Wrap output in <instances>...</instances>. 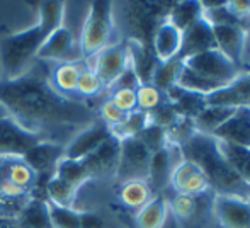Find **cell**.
Masks as SVG:
<instances>
[{"label":"cell","mask_w":250,"mask_h":228,"mask_svg":"<svg viewBox=\"0 0 250 228\" xmlns=\"http://www.w3.org/2000/svg\"><path fill=\"white\" fill-rule=\"evenodd\" d=\"M14 157H0V192L5 191L7 187V169Z\"/></svg>","instance_id":"obj_42"},{"label":"cell","mask_w":250,"mask_h":228,"mask_svg":"<svg viewBox=\"0 0 250 228\" xmlns=\"http://www.w3.org/2000/svg\"><path fill=\"white\" fill-rule=\"evenodd\" d=\"M182 44V31H179L168 21L158 24L153 34V53L158 62H168L177 58Z\"/></svg>","instance_id":"obj_21"},{"label":"cell","mask_w":250,"mask_h":228,"mask_svg":"<svg viewBox=\"0 0 250 228\" xmlns=\"http://www.w3.org/2000/svg\"><path fill=\"white\" fill-rule=\"evenodd\" d=\"M65 19V3L60 0L43 2L38 10V22L29 29L5 36L0 41V66L5 80H12L29 72L38 50L48 36Z\"/></svg>","instance_id":"obj_2"},{"label":"cell","mask_w":250,"mask_h":228,"mask_svg":"<svg viewBox=\"0 0 250 228\" xmlns=\"http://www.w3.org/2000/svg\"><path fill=\"white\" fill-rule=\"evenodd\" d=\"M62 159H63V145L50 142V140L40 142L22 157L24 164L36 175L40 174L53 175V170H55V167L58 166V162Z\"/></svg>","instance_id":"obj_19"},{"label":"cell","mask_w":250,"mask_h":228,"mask_svg":"<svg viewBox=\"0 0 250 228\" xmlns=\"http://www.w3.org/2000/svg\"><path fill=\"white\" fill-rule=\"evenodd\" d=\"M0 106L21 126L41 136L51 126H77L89 119L85 106L58 94L50 80L29 72L12 80H0Z\"/></svg>","instance_id":"obj_1"},{"label":"cell","mask_w":250,"mask_h":228,"mask_svg":"<svg viewBox=\"0 0 250 228\" xmlns=\"http://www.w3.org/2000/svg\"><path fill=\"white\" fill-rule=\"evenodd\" d=\"M114 33V19H112V2L96 0L89 5V12L83 21L82 33L79 40L80 55L92 58L111 44Z\"/></svg>","instance_id":"obj_4"},{"label":"cell","mask_w":250,"mask_h":228,"mask_svg":"<svg viewBox=\"0 0 250 228\" xmlns=\"http://www.w3.org/2000/svg\"><path fill=\"white\" fill-rule=\"evenodd\" d=\"M213 48H216L213 36V26H211V22L206 17H203L198 22L189 26L186 31H182V44L177 58L186 60L198 53H203V51L213 50Z\"/></svg>","instance_id":"obj_16"},{"label":"cell","mask_w":250,"mask_h":228,"mask_svg":"<svg viewBox=\"0 0 250 228\" xmlns=\"http://www.w3.org/2000/svg\"><path fill=\"white\" fill-rule=\"evenodd\" d=\"M218 145H220V150L227 159V162L235 170V174L250 187V148L220 142V140H218Z\"/></svg>","instance_id":"obj_24"},{"label":"cell","mask_w":250,"mask_h":228,"mask_svg":"<svg viewBox=\"0 0 250 228\" xmlns=\"http://www.w3.org/2000/svg\"><path fill=\"white\" fill-rule=\"evenodd\" d=\"M208 106H250V72H242L228 85L206 96Z\"/></svg>","instance_id":"obj_17"},{"label":"cell","mask_w":250,"mask_h":228,"mask_svg":"<svg viewBox=\"0 0 250 228\" xmlns=\"http://www.w3.org/2000/svg\"><path fill=\"white\" fill-rule=\"evenodd\" d=\"M168 184L174 187L177 194L182 196H199L211 191L209 182L203 170L188 159H184L174 167Z\"/></svg>","instance_id":"obj_14"},{"label":"cell","mask_w":250,"mask_h":228,"mask_svg":"<svg viewBox=\"0 0 250 228\" xmlns=\"http://www.w3.org/2000/svg\"><path fill=\"white\" fill-rule=\"evenodd\" d=\"M92 58L94 65L90 68L97 73L104 87H111L112 82L131 65V53L126 43H111Z\"/></svg>","instance_id":"obj_8"},{"label":"cell","mask_w":250,"mask_h":228,"mask_svg":"<svg viewBox=\"0 0 250 228\" xmlns=\"http://www.w3.org/2000/svg\"><path fill=\"white\" fill-rule=\"evenodd\" d=\"M102 89H104V85H102L97 73L90 66H83L79 75V82H77V94L83 97H94L101 94Z\"/></svg>","instance_id":"obj_36"},{"label":"cell","mask_w":250,"mask_h":228,"mask_svg":"<svg viewBox=\"0 0 250 228\" xmlns=\"http://www.w3.org/2000/svg\"><path fill=\"white\" fill-rule=\"evenodd\" d=\"M135 138H138L140 142L146 146V150H148L150 153H155V152H158V150H162L168 142L167 129L162 128V126L151 124V123H148V124L140 131V135L135 136Z\"/></svg>","instance_id":"obj_35"},{"label":"cell","mask_w":250,"mask_h":228,"mask_svg":"<svg viewBox=\"0 0 250 228\" xmlns=\"http://www.w3.org/2000/svg\"><path fill=\"white\" fill-rule=\"evenodd\" d=\"M153 198V191L146 181H128L123 182L119 189V199L126 208L140 209Z\"/></svg>","instance_id":"obj_28"},{"label":"cell","mask_w":250,"mask_h":228,"mask_svg":"<svg viewBox=\"0 0 250 228\" xmlns=\"http://www.w3.org/2000/svg\"><path fill=\"white\" fill-rule=\"evenodd\" d=\"M3 116H7V111L3 109L2 106H0V118H3Z\"/></svg>","instance_id":"obj_43"},{"label":"cell","mask_w":250,"mask_h":228,"mask_svg":"<svg viewBox=\"0 0 250 228\" xmlns=\"http://www.w3.org/2000/svg\"><path fill=\"white\" fill-rule=\"evenodd\" d=\"M182 63L191 70H194L198 75L204 77V79L211 80L214 83H220L221 87L228 85L231 80H235L244 72L216 48L182 60Z\"/></svg>","instance_id":"obj_5"},{"label":"cell","mask_w":250,"mask_h":228,"mask_svg":"<svg viewBox=\"0 0 250 228\" xmlns=\"http://www.w3.org/2000/svg\"><path fill=\"white\" fill-rule=\"evenodd\" d=\"M148 123H150L148 113H143V111L136 109V111H133V113L126 114L125 121L119 126H116V128H112L111 133L114 136H118L119 140L135 138V136L140 135V131H142Z\"/></svg>","instance_id":"obj_32"},{"label":"cell","mask_w":250,"mask_h":228,"mask_svg":"<svg viewBox=\"0 0 250 228\" xmlns=\"http://www.w3.org/2000/svg\"><path fill=\"white\" fill-rule=\"evenodd\" d=\"M43 140L44 136L26 129L9 114L0 118V157L22 159L34 145Z\"/></svg>","instance_id":"obj_7"},{"label":"cell","mask_w":250,"mask_h":228,"mask_svg":"<svg viewBox=\"0 0 250 228\" xmlns=\"http://www.w3.org/2000/svg\"><path fill=\"white\" fill-rule=\"evenodd\" d=\"M80 57L79 43H77L73 33L65 26H60L50 36L44 40L41 48L38 50L36 58L48 60V62L60 63H73Z\"/></svg>","instance_id":"obj_10"},{"label":"cell","mask_w":250,"mask_h":228,"mask_svg":"<svg viewBox=\"0 0 250 228\" xmlns=\"http://www.w3.org/2000/svg\"><path fill=\"white\" fill-rule=\"evenodd\" d=\"M233 111L235 107H228V106H206L192 121H194V126L198 131L213 135L214 129L220 128L230 118Z\"/></svg>","instance_id":"obj_30"},{"label":"cell","mask_w":250,"mask_h":228,"mask_svg":"<svg viewBox=\"0 0 250 228\" xmlns=\"http://www.w3.org/2000/svg\"><path fill=\"white\" fill-rule=\"evenodd\" d=\"M213 136L220 142L250 148V106L235 107L230 118L214 129Z\"/></svg>","instance_id":"obj_15"},{"label":"cell","mask_w":250,"mask_h":228,"mask_svg":"<svg viewBox=\"0 0 250 228\" xmlns=\"http://www.w3.org/2000/svg\"><path fill=\"white\" fill-rule=\"evenodd\" d=\"M142 83H143L142 79H140L138 72H136L135 66H133V63H131V65H129L128 68H126L125 72L112 82V85L107 87V89L111 90V92H114V90H123V89L136 90Z\"/></svg>","instance_id":"obj_37"},{"label":"cell","mask_w":250,"mask_h":228,"mask_svg":"<svg viewBox=\"0 0 250 228\" xmlns=\"http://www.w3.org/2000/svg\"><path fill=\"white\" fill-rule=\"evenodd\" d=\"M109 99L112 101L118 109H121L123 113H133L136 111V90H128V89H123V90H114L111 92V97Z\"/></svg>","instance_id":"obj_38"},{"label":"cell","mask_w":250,"mask_h":228,"mask_svg":"<svg viewBox=\"0 0 250 228\" xmlns=\"http://www.w3.org/2000/svg\"><path fill=\"white\" fill-rule=\"evenodd\" d=\"M165 96L158 89H155L151 83H142L136 89V109L143 111V113H151L157 109L162 103H164Z\"/></svg>","instance_id":"obj_34"},{"label":"cell","mask_w":250,"mask_h":228,"mask_svg":"<svg viewBox=\"0 0 250 228\" xmlns=\"http://www.w3.org/2000/svg\"><path fill=\"white\" fill-rule=\"evenodd\" d=\"M111 136V128L104 123H92L79 133L66 146H63V159L83 160Z\"/></svg>","instance_id":"obj_12"},{"label":"cell","mask_w":250,"mask_h":228,"mask_svg":"<svg viewBox=\"0 0 250 228\" xmlns=\"http://www.w3.org/2000/svg\"><path fill=\"white\" fill-rule=\"evenodd\" d=\"M177 146L179 145H175V143L167 142V145H165L164 148L151 153L148 177H146V182H148L151 191H160V189H164L165 186L170 182L172 170H174V167L179 164L174 157Z\"/></svg>","instance_id":"obj_20"},{"label":"cell","mask_w":250,"mask_h":228,"mask_svg":"<svg viewBox=\"0 0 250 228\" xmlns=\"http://www.w3.org/2000/svg\"><path fill=\"white\" fill-rule=\"evenodd\" d=\"M167 220V201L162 196H153L136 213V228H164Z\"/></svg>","instance_id":"obj_25"},{"label":"cell","mask_w":250,"mask_h":228,"mask_svg":"<svg viewBox=\"0 0 250 228\" xmlns=\"http://www.w3.org/2000/svg\"><path fill=\"white\" fill-rule=\"evenodd\" d=\"M119 142L121 148H119V162L114 177H118L121 182L146 181L151 153L138 138H125Z\"/></svg>","instance_id":"obj_6"},{"label":"cell","mask_w":250,"mask_h":228,"mask_svg":"<svg viewBox=\"0 0 250 228\" xmlns=\"http://www.w3.org/2000/svg\"><path fill=\"white\" fill-rule=\"evenodd\" d=\"M17 228H51L46 199L31 198L16 220Z\"/></svg>","instance_id":"obj_23"},{"label":"cell","mask_w":250,"mask_h":228,"mask_svg":"<svg viewBox=\"0 0 250 228\" xmlns=\"http://www.w3.org/2000/svg\"><path fill=\"white\" fill-rule=\"evenodd\" d=\"M44 192H46V198L44 199H46L48 203L62 206V208H73L79 189L70 186L68 182L62 181V179L56 177V175H50L46 184H44Z\"/></svg>","instance_id":"obj_27"},{"label":"cell","mask_w":250,"mask_h":228,"mask_svg":"<svg viewBox=\"0 0 250 228\" xmlns=\"http://www.w3.org/2000/svg\"><path fill=\"white\" fill-rule=\"evenodd\" d=\"M182 70V60L181 58H172L168 62H158L155 65L153 72H151L150 82L155 89H158L162 94L168 90L172 85L177 83L179 73Z\"/></svg>","instance_id":"obj_29"},{"label":"cell","mask_w":250,"mask_h":228,"mask_svg":"<svg viewBox=\"0 0 250 228\" xmlns=\"http://www.w3.org/2000/svg\"><path fill=\"white\" fill-rule=\"evenodd\" d=\"M101 119L104 124H107L109 128H116V126H119L123 121H125L126 118V113H123L121 109H118V107L112 104L111 99H107L104 104L101 106Z\"/></svg>","instance_id":"obj_39"},{"label":"cell","mask_w":250,"mask_h":228,"mask_svg":"<svg viewBox=\"0 0 250 228\" xmlns=\"http://www.w3.org/2000/svg\"><path fill=\"white\" fill-rule=\"evenodd\" d=\"M240 68L244 72H250V24L245 29V40H244V51H242Z\"/></svg>","instance_id":"obj_41"},{"label":"cell","mask_w":250,"mask_h":228,"mask_svg":"<svg viewBox=\"0 0 250 228\" xmlns=\"http://www.w3.org/2000/svg\"><path fill=\"white\" fill-rule=\"evenodd\" d=\"M181 150L184 159L191 160L203 170L214 194L240 196L250 201V187L230 167L213 135L196 129L181 145Z\"/></svg>","instance_id":"obj_3"},{"label":"cell","mask_w":250,"mask_h":228,"mask_svg":"<svg viewBox=\"0 0 250 228\" xmlns=\"http://www.w3.org/2000/svg\"><path fill=\"white\" fill-rule=\"evenodd\" d=\"M80 228H105L104 222L99 215L90 211H82V218H80Z\"/></svg>","instance_id":"obj_40"},{"label":"cell","mask_w":250,"mask_h":228,"mask_svg":"<svg viewBox=\"0 0 250 228\" xmlns=\"http://www.w3.org/2000/svg\"><path fill=\"white\" fill-rule=\"evenodd\" d=\"M211 211L221 228H250V201L240 196L213 194Z\"/></svg>","instance_id":"obj_9"},{"label":"cell","mask_w":250,"mask_h":228,"mask_svg":"<svg viewBox=\"0 0 250 228\" xmlns=\"http://www.w3.org/2000/svg\"><path fill=\"white\" fill-rule=\"evenodd\" d=\"M211 203L213 198H209L208 192L199 196L175 194V198L172 199V213L184 228H198L201 220H206Z\"/></svg>","instance_id":"obj_13"},{"label":"cell","mask_w":250,"mask_h":228,"mask_svg":"<svg viewBox=\"0 0 250 228\" xmlns=\"http://www.w3.org/2000/svg\"><path fill=\"white\" fill-rule=\"evenodd\" d=\"M204 17V7L203 2H196V0H188V2H179L174 3L168 14L167 21L172 22L179 31H186L189 26L198 22L199 19Z\"/></svg>","instance_id":"obj_26"},{"label":"cell","mask_w":250,"mask_h":228,"mask_svg":"<svg viewBox=\"0 0 250 228\" xmlns=\"http://www.w3.org/2000/svg\"><path fill=\"white\" fill-rule=\"evenodd\" d=\"M53 175L68 182L75 189H80L87 181H90L89 172L85 170V167H83V164L80 160L62 159L58 162V166L55 167V170H53Z\"/></svg>","instance_id":"obj_31"},{"label":"cell","mask_w":250,"mask_h":228,"mask_svg":"<svg viewBox=\"0 0 250 228\" xmlns=\"http://www.w3.org/2000/svg\"><path fill=\"white\" fill-rule=\"evenodd\" d=\"M48 215H50L51 228H80L82 211L75 208H62L53 203H48Z\"/></svg>","instance_id":"obj_33"},{"label":"cell","mask_w":250,"mask_h":228,"mask_svg":"<svg viewBox=\"0 0 250 228\" xmlns=\"http://www.w3.org/2000/svg\"><path fill=\"white\" fill-rule=\"evenodd\" d=\"M211 26H213L216 50H220L231 63H235L240 68L245 29L242 26H237V24H211Z\"/></svg>","instance_id":"obj_18"},{"label":"cell","mask_w":250,"mask_h":228,"mask_svg":"<svg viewBox=\"0 0 250 228\" xmlns=\"http://www.w3.org/2000/svg\"><path fill=\"white\" fill-rule=\"evenodd\" d=\"M83 66L85 65H82L80 62L60 63L51 73V87L65 97H70V94H77V82H79V75Z\"/></svg>","instance_id":"obj_22"},{"label":"cell","mask_w":250,"mask_h":228,"mask_svg":"<svg viewBox=\"0 0 250 228\" xmlns=\"http://www.w3.org/2000/svg\"><path fill=\"white\" fill-rule=\"evenodd\" d=\"M119 148H121V142L118 136L111 133L107 140L89 157H85L80 162L83 164L85 170L89 172L90 179H101V177H111L116 175L119 162Z\"/></svg>","instance_id":"obj_11"}]
</instances>
